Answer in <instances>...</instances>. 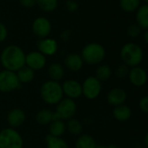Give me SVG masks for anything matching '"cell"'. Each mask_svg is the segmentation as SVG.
I'll use <instances>...</instances> for the list:
<instances>
[{
  "mask_svg": "<svg viewBox=\"0 0 148 148\" xmlns=\"http://www.w3.org/2000/svg\"><path fill=\"white\" fill-rule=\"evenodd\" d=\"M0 62L4 69L16 72L25 65V53L17 45H8L1 52Z\"/></svg>",
  "mask_w": 148,
  "mask_h": 148,
  "instance_id": "6da1fadb",
  "label": "cell"
},
{
  "mask_svg": "<svg viewBox=\"0 0 148 148\" xmlns=\"http://www.w3.org/2000/svg\"><path fill=\"white\" fill-rule=\"evenodd\" d=\"M40 96L46 104L56 105L63 98L62 85L51 80L43 82L40 88Z\"/></svg>",
  "mask_w": 148,
  "mask_h": 148,
  "instance_id": "7a4b0ae2",
  "label": "cell"
},
{
  "mask_svg": "<svg viewBox=\"0 0 148 148\" xmlns=\"http://www.w3.org/2000/svg\"><path fill=\"white\" fill-rule=\"evenodd\" d=\"M121 58L129 68L139 66L143 61L144 52L142 48L134 42H127L124 44L121 49Z\"/></svg>",
  "mask_w": 148,
  "mask_h": 148,
  "instance_id": "3957f363",
  "label": "cell"
},
{
  "mask_svg": "<svg viewBox=\"0 0 148 148\" xmlns=\"http://www.w3.org/2000/svg\"><path fill=\"white\" fill-rule=\"evenodd\" d=\"M81 56L84 62L88 65L100 64L106 56L105 48L97 42H90L85 45L82 50Z\"/></svg>",
  "mask_w": 148,
  "mask_h": 148,
  "instance_id": "277c9868",
  "label": "cell"
},
{
  "mask_svg": "<svg viewBox=\"0 0 148 148\" xmlns=\"http://www.w3.org/2000/svg\"><path fill=\"white\" fill-rule=\"evenodd\" d=\"M0 148H23V140L16 129L7 127L0 131Z\"/></svg>",
  "mask_w": 148,
  "mask_h": 148,
  "instance_id": "5b68a950",
  "label": "cell"
},
{
  "mask_svg": "<svg viewBox=\"0 0 148 148\" xmlns=\"http://www.w3.org/2000/svg\"><path fill=\"white\" fill-rule=\"evenodd\" d=\"M77 110V105L75 100L69 98H62L56 107L55 119L62 121H69L74 118Z\"/></svg>",
  "mask_w": 148,
  "mask_h": 148,
  "instance_id": "8992f818",
  "label": "cell"
},
{
  "mask_svg": "<svg viewBox=\"0 0 148 148\" xmlns=\"http://www.w3.org/2000/svg\"><path fill=\"white\" fill-rule=\"evenodd\" d=\"M82 95L88 100H95L101 93L102 85L95 76H88L82 83Z\"/></svg>",
  "mask_w": 148,
  "mask_h": 148,
  "instance_id": "52a82bcc",
  "label": "cell"
},
{
  "mask_svg": "<svg viewBox=\"0 0 148 148\" xmlns=\"http://www.w3.org/2000/svg\"><path fill=\"white\" fill-rule=\"evenodd\" d=\"M16 72L3 69L0 71V92L10 93L20 87Z\"/></svg>",
  "mask_w": 148,
  "mask_h": 148,
  "instance_id": "ba28073f",
  "label": "cell"
},
{
  "mask_svg": "<svg viewBox=\"0 0 148 148\" xmlns=\"http://www.w3.org/2000/svg\"><path fill=\"white\" fill-rule=\"evenodd\" d=\"M31 28L33 33L40 38L48 37L52 29L51 23L47 17L44 16H38L35 18Z\"/></svg>",
  "mask_w": 148,
  "mask_h": 148,
  "instance_id": "9c48e42d",
  "label": "cell"
},
{
  "mask_svg": "<svg viewBox=\"0 0 148 148\" xmlns=\"http://www.w3.org/2000/svg\"><path fill=\"white\" fill-rule=\"evenodd\" d=\"M63 95H66V98L75 100L80 98L82 95V83L74 79L66 80L62 85Z\"/></svg>",
  "mask_w": 148,
  "mask_h": 148,
  "instance_id": "30bf717a",
  "label": "cell"
},
{
  "mask_svg": "<svg viewBox=\"0 0 148 148\" xmlns=\"http://www.w3.org/2000/svg\"><path fill=\"white\" fill-rule=\"evenodd\" d=\"M46 62V56L39 51H31L25 55V65L34 71L42 69Z\"/></svg>",
  "mask_w": 148,
  "mask_h": 148,
  "instance_id": "8fae6325",
  "label": "cell"
},
{
  "mask_svg": "<svg viewBox=\"0 0 148 148\" xmlns=\"http://www.w3.org/2000/svg\"><path fill=\"white\" fill-rule=\"evenodd\" d=\"M127 77L130 82L137 88L143 87L147 81V75L146 70L140 66L131 68Z\"/></svg>",
  "mask_w": 148,
  "mask_h": 148,
  "instance_id": "7c38bea8",
  "label": "cell"
},
{
  "mask_svg": "<svg viewBox=\"0 0 148 148\" xmlns=\"http://www.w3.org/2000/svg\"><path fill=\"white\" fill-rule=\"evenodd\" d=\"M26 120V115L21 108H13L7 114V123L10 127L16 129L23 125Z\"/></svg>",
  "mask_w": 148,
  "mask_h": 148,
  "instance_id": "4fadbf2b",
  "label": "cell"
},
{
  "mask_svg": "<svg viewBox=\"0 0 148 148\" xmlns=\"http://www.w3.org/2000/svg\"><path fill=\"white\" fill-rule=\"evenodd\" d=\"M38 51L45 56H54L58 50V43L56 39L45 37L42 38L37 43Z\"/></svg>",
  "mask_w": 148,
  "mask_h": 148,
  "instance_id": "5bb4252c",
  "label": "cell"
},
{
  "mask_svg": "<svg viewBox=\"0 0 148 148\" xmlns=\"http://www.w3.org/2000/svg\"><path fill=\"white\" fill-rule=\"evenodd\" d=\"M127 98V92L121 88H114L108 91L107 95V101L108 104L113 107L122 105L125 103Z\"/></svg>",
  "mask_w": 148,
  "mask_h": 148,
  "instance_id": "9a60e30c",
  "label": "cell"
},
{
  "mask_svg": "<svg viewBox=\"0 0 148 148\" xmlns=\"http://www.w3.org/2000/svg\"><path fill=\"white\" fill-rule=\"evenodd\" d=\"M64 64L69 70L72 72H78L82 69L84 62L81 55L77 53H70L65 57Z\"/></svg>",
  "mask_w": 148,
  "mask_h": 148,
  "instance_id": "2e32d148",
  "label": "cell"
},
{
  "mask_svg": "<svg viewBox=\"0 0 148 148\" xmlns=\"http://www.w3.org/2000/svg\"><path fill=\"white\" fill-rule=\"evenodd\" d=\"M113 116L116 121L120 122H125V121H127L131 118L132 110L127 105H124V104L119 105L114 108Z\"/></svg>",
  "mask_w": 148,
  "mask_h": 148,
  "instance_id": "e0dca14e",
  "label": "cell"
},
{
  "mask_svg": "<svg viewBox=\"0 0 148 148\" xmlns=\"http://www.w3.org/2000/svg\"><path fill=\"white\" fill-rule=\"evenodd\" d=\"M136 23L142 30L148 29V4H141L136 10Z\"/></svg>",
  "mask_w": 148,
  "mask_h": 148,
  "instance_id": "ac0fdd59",
  "label": "cell"
},
{
  "mask_svg": "<svg viewBox=\"0 0 148 148\" xmlns=\"http://www.w3.org/2000/svg\"><path fill=\"white\" fill-rule=\"evenodd\" d=\"M66 124L64 121L59 119H54L49 124V135L54 137H62L66 132Z\"/></svg>",
  "mask_w": 148,
  "mask_h": 148,
  "instance_id": "d6986e66",
  "label": "cell"
},
{
  "mask_svg": "<svg viewBox=\"0 0 148 148\" xmlns=\"http://www.w3.org/2000/svg\"><path fill=\"white\" fill-rule=\"evenodd\" d=\"M48 75L51 81L60 82L64 76V68L58 62H53L48 69Z\"/></svg>",
  "mask_w": 148,
  "mask_h": 148,
  "instance_id": "ffe728a7",
  "label": "cell"
},
{
  "mask_svg": "<svg viewBox=\"0 0 148 148\" xmlns=\"http://www.w3.org/2000/svg\"><path fill=\"white\" fill-rule=\"evenodd\" d=\"M16 74L18 78V81L21 84L22 83L23 84L29 83L35 78V71L26 65H24L21 69H19L16 72Z\"/></svg>",
  "mask_w": 148,
  "mask_h": 148,
  "instance_id": "44dd1931",
  "label": "cell"
},
{
  "mask_svg": "<svg viewBox=\"0 0 148 148\" xmlns=\"http://www.w3.org/2000/svg\"><path fill=\"white\" fill-rule=\"evenodd\" d=\"M97 145L95 139L89 134H81L75 141V148H96Z\"/></svg>",
  "mask_w": 148,
  "mask_h": 148,
  "instance_id": "7402d4cb",
  "label": "cell"
},
{
  "mask_svg": "<svg viewBox=\"0 0 148 148\" xmlns=\"http://www.w3.org/2000/svg\"><path fill=\"white\" fill-rule=\"evenodd\" d=\"M55 119V114L49 109H42L40 110L36 114V121L38 124L45 126L49 125Z\"/></svg>",
  "mask_w": 148,
  "mask_h": 148,
  "instance_id": "603a6c76",
  "label": "cell"
},
{
  "mask_svg": "<svg viewBox=\"0 0 148 148\" xmlns=\"http://www.w3.org/2000/svg\"><path fill=\"white\" fill-rule=\"evenodd\" d=\"M66 130H68V132L72 135L79 136L82 133L83 127H82V122L79 120L72 118L68 121L66 124Z\"/></svg>",
  "mask_w": 148,
  "mask_h": 148,
  "instance_id": "cb8c5ba5",
  "label": "cell"
},
{
  "mask_svg": "<svg viewBox=\"0 0 148 148\" xmlns=\"http://www.w3.org/2000/svg\"><path fill=\"white\" fill-rule=\"evenodd\" d=\"M45 140L47 148H69L67 141L62 137H54L48 134Z\"/></svg>",
  "mask_w": 148,
  "mask_h": 148,
  "instance_id": "d4e9b609",
  "label": "cell"
},
{
  "mask_svg": "<svg viewBox=\"0 0 148 148\" xmlns=\"http://www.w3.org/2000/svg\"><path fill=\"white\" fill-rule=\"evenodd\" d=\"M112 75H113V71H112L111 68L107 64L100 65L95 70V77L101 82L109 80L111 78Z\"/></svg>",
  "mask_w": 148,
  "mask_h": 148,
  "instance_id": "484cf974",
  "label": "cell"
},
{
  "mask_svg": "<svg viewBox=\"0 0 148 148\" xmlns=\"http://www.w3.org/2000/svg\"><path fill=\"white\" fill-rule=\"evenodd\" d=\"M120 6L123 11L134 12L141 5V0H120Z\"/></svg>",
  "mask_w": 148,
  "mask_h": 148,
  "instance_id": "4316f807",
  "label": "cell"
},
{
  "mask_svg": "<svg viewBox=\"0 0 148 148\" xmlns=\"http://www.w3.org/2000/svg\"><path fill=\"white\" fill-rule=\"evenodd\" d=\"M37 6L43 11H54L58 6V0H36Z\"/></svg>",
  "mask_w": 148,
  "mask_h": 148,
  "instance_id": "83f0119b",
  "label": "cell"
},
{
  "mask_svg": "<svg viewBox=\"0 0 148 148\" xmlns=\"http://www.w3.org/2000/svg\"><path fill=\"white\" fill-rule=\"evenodd\" d=\"M130 68L125 63L120 64L115 69V75L119 79H125L128 76Z\"/></svg>",
  "mask_w": 148,
  "mask_h": 148,
  "instance_id": "f1b7e54d",
  "label": "cell"
},
{
  "mask_svg": "<svg viewBox=\"0 0 148 148\" xmlns=\"http://www.w3.org/2000/svg\"><path fill=\"white\" fill-rule=\"evenodd\" d=\"M142 29H140V27L137 24V23H132L128 26L127 29V36H129L130 37H138L140 33H141Z\"/></svg>",
  "mask_w": 148,
  "mask_h": 148,
  "instance_id": "f546056e",
  "label": "cell"
},
{
  "mask_svg": "<svg viewBox=\"0 0 148 148\" xmlns=\"http://www.w3.org/2000/svg\"><path fill=\"white\" fill-rule=\"evenodd\" d=\"M139 108L144 113L147 114L148 113V96H144L140 98L139 101Z\"/></svg>",
  "mask_w": 148,
  "mask_h": 148,
  "instance_id": "4dcf8cb0",
  "label": "cell"
},
{
  "mask_svg": "<svg viewBox=\"0 0 148 148\" xmlns=\"http://www.w3.org/2000/svg\"><path fill=\"white\" fill-rule=\"evenodd\" d=\"M8 36V30L6 26L0 22V42H3Z\"/></svg>",
  "mask_w": 148,
  "mask_h": 148,
  "instance_id": "1f68e13d",
  "label": "cell"
},
{
  "mask_svg": "<svg viewBox=\"0 0 148 148\" xmlns=\"http://www.w3.org/2000/svg\"><path fill=\"white\" fill-rule=\"evenodd\" d=\"M19 2L24 8H33L36 5V0H19Z\"/></svg>",
  "mask_w": 148,
  "mask_h": 148,
  "instance_id": "d6a6232c",
  "label": "cell"
},
{
  "mask_svg": "<svg viewBox=\"0 0 148 148\" xmlns=\"http://www.w3.org/2000/svg\"><path fill=\"white\" fill-rule=\"evenodd\" d=\"M66 4H67L68 10H69L70 12H74V11L77 10H78V7H79L78 3H77L76 2L73 1V0H68L67 3H66Z\"/></svg>",
  "mask_w": 148,
  "mask_h": 148,
  "instance_id": "836d02e7",
  "label": "cell"
},
{
  "mask_svg": "<svg viewBox=\"0 0 148 148\" xmlns=\"http://www.w3.org/2000/svg\"><path fill=\"white\" fill-rule=\"evenodd\" d=\"M70 36H71V32H70L69 30H64V31L62 33L61 37H62V39L63 41H66V42H67V41L69 39Z\"/></svg>",
  "mask_w": 148,
  "mask_h": 148,
  "instance_id": "e575fe53",
  "label": "cell"
},
{
  "mask_svg": "<svg viewBox=\"0 0 148 148\" xmlns=\"http://www.w3.org/2000/svg\"><path fill=\"white\" fill-rule=\"evenodd\" d=\"M145 42H148V31L147 30H145Z\"/></svg>",
  "mask_w": 148,
  "mask_h": 148,
  "instance_id": "d590c367",
  "label": "cell"
},
{
  "mask_svg": "<svg viewBox=\"0 0 148 148\" xmlns=\"http://www.w3.org/2000/svg\"><path fill=\"white\" fill-rule=\"evenodd\" d=\"M108 148H120L118 146L116 145H110L109 147H108Z\"/></svg>",
  "mask_w": 148,
  "mask_h": 148,
  "instance_id": "8d00e7d4",
  "label": "cell"
},
{
  "mask_svg": "<svg viewBox=\"0 0 148 148\" xmlns=\"http://www.w3.org/2000/svg\"><path fill=\"white\" fill-rule=\"evenodd\" d=\"M145 143H146V146L147 147L148 144H147V135H146V139H145Z\"/></svg>",
  "mask_w": 148,
  "mask_h": 148,
  "instance_id": "74e56055",
  "label": "cell"
},
{
  "mask_svg": "<svg viewBox=\"0 0 148 148\" xmlns=\"http://www.w3.org/2000/svg\"><path fill=\"white\" fill-rule=\"evenodd\" d=\"M96 148H108V147H104V146H97Z\"/></svg>",
  "mask_w": 148,
  "mask_h": 148,
  "instance_id": "f35d334b",
  "label": "cell"
},
{
  "mask_svg": "<svg viewBox=\"0 0 148 148\" xmlns=\"http://www.w3.org/2000/svg\"><path fill=\"white\" fill-rule=\"evenodd\" d=\"M141 1H143V2H144V3H147V4L148 0H141Z\"/></svg>",
  "mask_w": 148,
  "mask_h": 148,
  "instance_id": "ab89813d",
  "label": "cell"
},
{
  "mask_svg": "<svg viewBox=\"0 0 148 148\" xmlns=\"http://www.w3.org/2000/svg\"><path fill=\"white\" fill-rule=\"evenodd\" d=\"M0 17H1V13H0Z\"/></svg>",
  "mask_w": 148,
  "mask_h": 148,
  "instance_id": "60d3db41",
  "label": "cell"
}]
</instances>
